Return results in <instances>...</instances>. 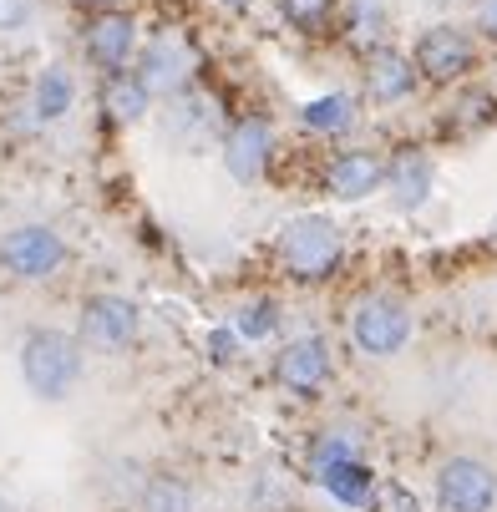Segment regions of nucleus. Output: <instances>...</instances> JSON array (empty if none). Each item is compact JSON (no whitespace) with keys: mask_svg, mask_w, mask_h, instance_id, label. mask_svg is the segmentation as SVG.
I'll list each match as a JSON object with an SVG mask.
<instances>
[{"mask_svg":"<svg viewBox=\"0 0 497 512\" xmlns=\"http://www.w3.org/2000/svg\"><path fill=\"white\" fill-rule=\"evenodd\" d=\"M82 345H87L82 335L56 330V325L26 330V340H21V381H26V391L36 401H66L82 386V371H87Z\"/></svg>","mask_w":497,"mask_h":512,"instance_id":"f257e3e1","label":"nucleus"},{"mask_svg":"<svg viewBox=\"0 0 497 512\" xmlns=\"http://www.w3.org/2000/svg\"><path fill=\"white\" fill-rule=\"evenodd\" d=\"M340 259H345V239H340V224H335L330 213H300V218L284 224V234H279V264H284V274H290V279L320 284V279H330L340 269Z\"/></svg>","mask_w":497,"mask_h":512,"instance_id":"f03ea898","label":"nucleus"},{"mask_svg":"<svg viewBox=\"0 0 497 512\" xmlns=\"http://www.w3.org/2000/svg\"><path fill=\"white\" fill-rule=\"evenodd\" d=\"M158 132L173 153H208L213 142H224L229 127H224V112L208 92H178V97H168Z\"/></svg>","mask_w":497,"mask_h":512,"instance_id":"7ed1b4c3","label":"nucleus"},{"mask_svg":"<svg viewBox=\"0 0 497 512\" xmlns=\"http://www.w3.org/2000/svg\"><path fill=\"white\" fill-rule=\"evenodd\" d=\"M350 340H355L361 355L391 360L411 340V310L396 295H366L361 305H355V315H350Z\"/></svg>","mask_w":497,"mask_h":512,"instance_id":"20e7f679","label":"nucleus"},{"mask_svg":"<svg viewBox=\"0 0 497 512\" xmlns=\"http://www.w3.org/2000/svg\"><path fill=\"white\" fill-rule=\"evenodd\" d=\"M61 264H66V239L46 224H21V229H11L6 239H0V269L26 279V284L61 274Z\"/></svg>","mask_w":497,"mask_h":512,"instance_id":"39448f33","label":"nucleus"},{"mask_svg":"<svg viewBox=\"0 0 497 512\" xmlns=\"http://www.w3.org/2000/svg\"><path fill=\"white\" fill-rule=\"evenodd\" d=\"M411 61H416V71H421L426 82L447 87V82L467 77V71L477 66V46H472V36H467L462 26H426V31L416 36Z\"/></svg>","mask_w":497,"mask_h":512,"instance_id":"423d86ee","label":"nucleus"},{"mask_svg":"<svg viewBox=\"0 0 497 512\" xmlns=\"http://www.w3.org/2000/svg\"><path fill=\"white\" fill-rule=\"evenodd\" d=\"M437 507L442 512H492L497 507V472L477 457H447L437 467Z\"/></svg>","mask_w":497,"mask_h":512,"instance_id":"0eeeda50","label":"nucleus"},{"mask_svg":"<svg viewBox=\"0 0 497 512\" xmlns=\"http://www.w3.org/2000/svg\"><path fill=\"white\" fill-rule=\"evenodd\" d=\"M137 305L127 295H87L82 300V340L102 355H122L137 340Z\"/></svg>","mask_w":497,"mask_h":512,"instance_id":"6e6552de","label":"nucleus"},{"mask_svg":"<svg viewBox=\"0 0 497 512\" xmlns=\"http://www.w3.org/2000/svg\"><path fill=\"white\" fill-rule=\"evenodd\" d=\"M274 376L284 391H295V396H320L325 381L335 376V360H330V340L325 335H300L279 350L274 360Z\"/></svg>","mask_w":497,"mask_h":512,"instance_id":"1a4fd4ad","label":"nucleus"},{"mask_svg":"<svg viewBox=\"0 0 497 512\" xmlns=\"http://www.w3.org/2000/svg\"><path fill=\"white\" fill-rule=\"evenodd\" d=\"M193 66H198V56H193V46H188L183 36H158V41L142 46L137 77L148 82L153 92H163V97H178V92H188V82H193Z\"/></svg>","mask_w":497,"mask_h":512,"instance_id":"9d476101","label":"nucleus"},{"mask_svg":"<svg viewBox=\"0 0 497 512\" xmlns=\"http://www.w3.org/2000/svg\"><path fill=\"white\" fill-rule=\"evenodd\" d=\"M82 46H87V56L102 66V77H117V71H127V61H132V51H137V21H132L127 11H102V16L87 21Z\"/></svg>","mask_w":497,"mask_h":512,"instance_id":"9b49d317","label":"nucleus"},{"mask_svg":"<svg viewBox=\"0 0 497 512\" xmlns=\"http://www.w3.org/2000/svg\"><path fill=\"white\" fill-rule=\"evenodd\" d=\"M219 153H224V168H229L234 183H259L264 168H269V122L264 117L234 122L219 142Z\"/></svg>","mask_w":497,"mask_h":512,"instance_id":"f8f14e48","label":"nucleus"},{"mask_svg":"<svg viewBox=\"0 0 497 512\" xmlns=\"http://www.w3.org/2000/svg\"><path fill=\"white\" fill-rule=\"evenodd\" d=\"M386 173H391V163H381L376 153L345 148V153L330 158V168H325V188H330L335 198H345V203H361V198H371L376 188H386Z\"/></svg>","mask_w":497,"mask_h":512,"instance_id":"ddd939ff","label":"nucleus"},{"mask_svg":"<svg viewBox=\"0 0 497 512\" xmlns=\"http://www.w3.org/2000/svg\"><path fill=\"white\" fill-rule=\"evenodd\" d=\"M432 183H437V168L426 153H401L391 158V173H386V188H391V203L401 213H416L426 198H432Z\"/></svg>","mask_w":497,"mask_h":512,"instance_id":"4468645a","label":"nucleus"},{"mask_svg":"<svg viewBox=\"0 0 497 512\" xmlns=\"http://www.w3.org/2000/svg\"><path fill=\"white\" fill-rule=\"evenodd\" d=\"M416 77H421L416 61H411V56H401V51H376V56L366 61V92H371V102H381V107H391V102L411 97Z\"/></svg>","mask_w":497,"mask_h":512,"instance_id":"2eb2a0df","label":"nucleus"},{"mask_svg":"<svg viewBox=\"0 0 497 512\" xmlns=\"http://www.w3.org/2000/svg\"><path fill=\"white\" fill-rule=\"evenodd\" d=\"M71 102H77V77H71L66 66H41V77L31 87V117L36 122H61L71 112Z\"/></svg>","mask_w":497,"mask_h":512,"instance_id":"dca6fc26","label":"nucleus"},{"mask_svg":"<svg viewBox=\"0 0 497 512\" xmlns=\"http://www.w3.org/2000/svg\"><path fill=\"white\" fill-rule=\"evenodd\" d=\"M102 107L112 122H142L153 107V87L142 82V77H127V71H117V77H107L102 87Z\"/></svg>","mask_w":497,"mask_h":512,"instance_id":"f3484780","label":"nucleus"},{"mask_svg":"<svg viewBox=\"0 0 497 512\" xmlns=\"http://www.w3.org/2000/svg\"><path fill=\"white\" fill-rule=\"evenodd\" d=\"M320 482H325V492H330L335 502H345V507H366L371 492H376V477H371V467H366L361 457H345V462L325 467Z\"/></svg>","mask_w":497,"mask_h":512,"instance_id":"a211bd4d","label":"nucleus"},{"mask_svg":"<svg viewBox=\"0 0 497 512\" xmlns=\"http://www.w3.org/2000/svg\"><path fill=\"white\" fill-rule=\"evenodd\" d=\"M300 122H305L310 132H325V137H340V132H350V122H355V102H350L345 92H330V97H315V102H305V107H300Z\"/></svg>","mask_w":497,"mask_h":512,"instance_id":"6ab92c4d","label":"nucleus"},{"mask_svg":"<svg viewBox=\"0 0 497 512\" xmlns=\"http://www.w3.org/2000/svg\"><path fill=\"white\" fill-rule=\"evenodd\" d=\"M274 325H279V310H274V300H244L239 310H234V330H239V340H264V335H274Z\"/></svg>","mask_w":497,"mask_h":512,"instance_id":"aec40b11","label":"nucleus"},{"mask_svg":"<svg viewBox=\"0 0 497 512\" xmlns=\"http://www.w3.org/2000/svg\"><path fill=\"white\" fill-rule=\"evenodd\" d=\"M188 507H193V492L178 477H153L148 492H142V512H188Z\"/></svg>","mask_w":497,"mask_h":512,"instance_id":"412c9836","label":"nucleus"},{"mask_svg":"<svg viewBox=\"0 0 497 512\" xmlns=\"http://www.w3.org/2000/svg\"><path fill=\"white\" fill-rule=\"evenodd\" d=\"M279 11H284V21H290L295 31L315 36V31H325V26H330L335 0H279Z\"/></svg>","mask_w":497,"mask_h":512,"instance_id":"4be33fe9","label":"nucleus"},{"mask_svg":"<svg viewBox=\"0 0 497 512\" xmlns=\"http://www.w3.org/2000/svg\"><path fill=\"white\" fill-rule=\"evenodd\" d=\"M345 457H361V442H355V436H345V431H325L320 442H315V452H310V472L320 477L325 467H335V462H345Z\"/></svg>","mask_w":497,"mask_h":512,"instance_id":"5701e85b","label":"nucleus"},{"mask_svg":"<svg viewBox=\"0 0 497 512\" xmlns=\"http://www.w3.org/2000/svg\"><path fill=\"white\" fill-rule=\"evenodd\" d=\"M36 21V0H0V31H26Z\"/></svg>","mask_w":497,"mask_h":512,"instance_id":"b1692460","label":"nucleus"},{"mask_svg":"<svg viewBox=\"0 0 497 512\" xmlns=\"http://www.w3.org/2000/svg\"><path fill=\"white\" fill-rule=\"evenodd\" d=\"M477 31L497 41V0H477Z\"/></svg>","mask_w":497,"mask_h":512,"instance_id":"393cba45","label":"nucleus"},{"mask_svg":"<svg viewBox=\"0 0 497 512\" xmlns=\"http://www.w3.org/2000/svg\"><path fill=\"white\" fill-rule=\"evenodd\" d=\"M234 340H239V330H213V335H208L213 360H229V355H234Z\"/></svg>","mask_w":497,"mask_h":512,"instance_id":"a878e982","label":"nucleus"},{"mask_svg":"<svg viewBox=\"0 0 497 512\" xmlns=\"http://www.w3.org/2000/svg\"><path fill=\"white\" fill-rule=\"evenodd\" d=\"M219 6H229V11H244V6H249V0H219Z\"/></svg>","mask_w":497,"mask_h":512,"instance_id":"bb28decb","label":"nucleus"},{"mask_svg":"<svg viewBox=\"0 0 497 512\" xmlns=\"http://www.w3.org/2000/svg\"><path fill=\"white\" fill-rule=\"evenodd\" d=\"M92 6H112V0H92Z\"/></svg>","mask_w":497,"mask_h":512,"instance_id":"cd10ccee","label":"nucleus"}]
</instances>
